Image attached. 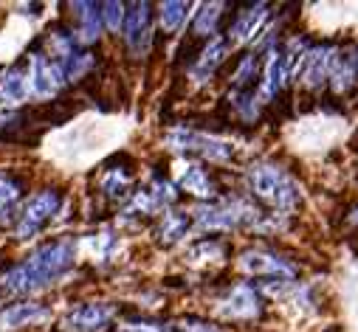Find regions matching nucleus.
Segmentation results:
<instances>
[{"instance_id": "27", "label": "nucleus", "mask_w": 358, "mask_h": 332, "mask_svg": "<svg viewBox=\"0 0 358 332\" xmlns=\"http://www.w3.org/2000/svg\"><path fill=\"white\" fill-rule=\"evenodd\" d=\"M254 70H257V59H254V56H245V59L240 62V70H237L234 82H237V85H245V82L254 76Z\"/></svg>"}, {"instance_id": "17", "label": "nucleus", "mask_w": 358, "mask_h": 332, "mask_svg": "<svg viewBox=\"0 0 358 332\" xmlns=\"http://www.w3.org/2000/svg\"><path fill=\"white\" fill-rule=\"evenodd\" d=\"M226 51H229V43H226V40H212V43L203 48L198 65L192 68V76H195L198 82H206V79L215 73V68L226 59Z\"/></svg>"}, {"instance_id": "13", "label": "nucleus", "mask_w": 358, "mask_h": 332, "mask_svg": "<svg viewBox=\"0 0 358 332\" xmlns=\"http://www.w3.org/2000/svg\"><path fill=\"white\" fill-rule=\"evenodd\" d=\"M288 70H285V59L282 51H268L265 59V73H262V88H259V99H274L280 93V88L285 85Z\"/></svg>"}, {"instance_id": "21", "label": "nucleus", "mask_w": 358, "mask_h": 332, "mask_svg": "<svg viewBox=\"0 0 358 332\" xmlns=\"http://www.w3.org/2000/svg\"><path fill=\"white\" fill-rule=\"evenodd\" d=\"M187 228H189L187 214H181V211H169V214H164V222H161V239L175 242V239H181V236L187 234Z\"/></svg>"}, {"instance_id": "2", "label": "nucleus", "mask_w": 358, "mask_h": 332, "mask_svg": "<svg viewBox=\"0 0 358 332\" xmlns=\"http://www.w3.org/2000/svg\"><path fill=\"white\" fill-rule=\"evenodd\" d=\"M248 183H251V192L265 200L268 206H274L280 211H291L296 203H299V189L294 183V178L280 169L274 163H257L248 169Z\"/></svg>"}, {"instance_id": "11", "label": "nucleus", "mask_w": 358, "mask_h": 332, "mask_svg": "<svg viewBox=\"0 0 358 332\" xmlns=\"http://www.w3.org/2000/svg\"><path fill=\"white\" fill-rule=\"evenodd\" d=\"M265 20H268V6L265 3H257V6H251L245 12H240L234 26L229 29V43H248V40H254Z\"/></svg>"}, {"instance_id": "25", "label": "nucleus", "mask_w": 358, "mask_h": 332, "mask_svg": "<svg viewBox=\"0 0 358 332\" xmlns=\"http://www.w3.org/2000/svg\"><path fill=\"white\" fill-rule=\"evenodd\" d=\"M124 17H127L124 3H102V20L110 31H119L124 26Z\"/></svg>"}, {"instance_id": "19", "label": "nucleus", "mask_w": 358, "mask_h": 332, "mask_svg": "<svg viewBox=\"0 0 358 332\" xmlns=\"http://www.w3.org/2000/svg\"><path fill=\"white\" fill-rule=\"evenodd\" d=\"M358 76V56H336L333 70H330V82L336 91H347L352 88V82Z\"/></svg>"}, {"instance_id": "10", "label": "nucleus", "mask_w": 358, "mask_h": 332, "mask_svg": "<svg viewBox=\"0 0 358 332\" xmlns=\"http://www.w3.org/2000/svg\"><path fill=\"white\" fill-rule=\"evenodd\" d=\"M220 312L226 318H254V315H259V296L254 293V287L237 285L229 293V299L220 304Z\"/></svg>"}, {"instance_id": "6", "label": "nucleus", "mask_w": 358, "mask_h": 332, "mask_svg": "<svg viewBox=\"0 0 358 332\" xmlns=\"http://www.w3.org/2000/svg\"><path fill=\"white\" fill-rule=\"evenodd\" d=\"M240 268H243L245 273H251V276H280V279H291V276L296 273V268H294L288 259H282V257H277V254H271V251H245V254L240 257Z\"/></svg>"}, {"instance_id": "26", "label": "nucleus", "mask_w": 358, "mask_h": 332, "mask_svg": "<svg viewBox=\"0 0 358 332\" xmlns=\"http://www.w3.org/2000/svg\"><path fill=\"white\" fill-rule=\"evenodd\" d=\"M124 332H172L166 324H152V321H136V324H127Z\"/></svg>"}, {"instance_id": "1", "label": "nucleus", "mask_w": 358, "mask_h": 332, "mask_svg": "<svg viewBox=\"0 0 358 332\" xmlns=\"http://www.w3.org/2000/svg\"><path fill=\"white\" fill-rule=\"evenodd\" d=\"M71 265H73V245L65 242V239L48 242L43 248H37L26 262H20L12 271H6L3 287L9 293H17V296L37 293V290L48 287L54 279H59Z\"/></svg>"}, {"instance_id": "8", "label": "nucleus", "mask_w": 358, "mask_h": 332, "mask_svg": "<svg viewBox=\"0 0 358 332\" xmlns=\"http://www.w3.org/2000/svg\"><path fill=\"white\" fill-rule=\"evenodd\" d=\"M110 315L113 310L105 304H85L62 318V329L65 332H96L110 321Z\"/></svg>"}, {"instance_id": "9", "label": "nucleus", "mask_w": 358, "mask_h": 332, "mask_svg": "<svg viewBox=\"0 0 358 332\" xmlns=\"http://www.w3.org/2000/svg\"><path fill=\"white\" fill-rule=\"evenodd\" d=\"M124 40L136 54H144L150 45V3H133L124 17Z\"/></svg>"}, {"instance_id": "18", "label": "nucleus", "mask_w": 358, "mask_h": 332, "mask_svg": "<svg viewBox=\"0 0 358 332\" xmlns=\"http://www.w3.org/2000/svg\"><path fill=\"white\" fill-rule=\"evenodd\" d=\"M20 203V183L9 175H0V222H9Z\"/></svg>"}, {"instance_id": "12", "label": "nucleus", "mask_w": 358, "mask_h": 332, "mask_svg": "<svg viewBox=\"0 0 358 332\" xmlns=\"http://www.w3.org/2000/svg\"><path fill=\"white\" fill-rule=\"evenodd\" d=\"M29 73L20 68H12L3 79H0V107H17L29 99Z\"/></svg>"}, {"instance_id": "22", "label": "nucleus", "mask_w": 358, "mask_h": 332, "mask_svg": "<svg viewBox=\"0 0 358 332\" xmlns=\"http://www.w3.org/2000/svg\"><path fill=\"white\" fill-rule=\"evenodd\" d=\"M91 62H94V56L85 54V51H71V54L59 56V65L65 70V79H79L87 68H91Z\"/></svg>"}, {"instance_id": "14", "label": "nucleus", "mask_w": 358, "mask_h": 332, "mask_svg": "<svg viewBox=\"0 0 358 332\" xmlns=\"http://www.w3.org/2000/svg\"><path fill=\"white\" fill-rule=\"evenodd\" d=\"M48 315V310L43 304H34V301H20V304H12L0 312V329H15V326H26V324H37Z\"/></svg>"}, {"instance_id": "28", "label": "nucleus", "mask_w": 358, "mask_h": 332, "mask_svg": "<svg viewBox=\"0 0 358 332\" xmlns=\"http://www.w3.org/2000/svg\"><path fill=\"white\" fill-rule=\"evenodd\" d=\"M181 329H184V332H217V326H212V324H206V321H195V318L184 321Z\"/></svg>"}, {"instance_id": "3", "label": "nucleus", "mask_w": 358, "mask_h": 332, "mask_svg": "<svg viewBox=\"0 0 358 332\" xmlns=\"http://www.w3.org/2000/svg\"><path fill=\"white\" fill-rule=\"evenodd\" d=\"M166 146L178 149V152H201L209 160H229L231 158V144L203 135V133H192V130H175L166 135Z\"/></svg>"}, {"instance_id": "4", "label": "nucleus", "mask_w": 358, "mask_h": 332, "mask_svg": "<svg viewBox=\"0 0 358 332\" xmlns=\"http://www.w3.org/2000/svg\"><path fill=\"white\" fill-rule=\"evenodd\" d=\"M57 209H59V192H54V189H45V192H40V195H34L29 203H26V209H23V214H20V222H17V236L20 239H29V236H34L54 214H57Z\"/></svg>"}, {"instance_id": "24", "label": "nucleus", "mask_w": 358, "mask_h": 332, "mask_svg": "<svg viewBox=\"0 0 358 332\" xmlns=\"http://www.w3.org/2000/svg\"><path fill=\"white\" fill-rule=\"evenodd\" d=\"M102 189H105L110 197L122 200V197H127V189H130V178H127L124 172L113 169V172H108V178L102 181Z\"/></svg>"}, {"instance_id": "15", "label": "nucleus", "mask_w": 358, "mask_h": 332, "mask_svg": "<svg viewBox=\"0 0 358 332\" xmlns=\"http://www.w3.org/2000/svg\"><path fill=\"white\" fill-rule=\"evenodd\" d=\"M178 183H181L184 192H189L195 197H203V200L215 197V183H212L209 172L201 169L198 163H187L184 169H181V178H178Z\"/></svg>"}, {"instance_id": "23", "label": "nucleus", "mask_w": 358, "mask_h": 332, "mask_svg": "<svg viewBox=\"0 0 358 332\" xmlns=\"http://www.w3.org/2000/svg\"><path fill=\"white\" fill-rule=\"evenodd\" d=\"M187 3H164L161 6V26H164V31H178L181 29V23H184V17H187Z\"/></svg>"}, {"instance_id": "5", "label": "nucleus", "mask_w": 358, "mask_h": 332, "mask_svg": "<svg viewBox=\"0 0 358 332\" xmlns=\"http://www.w3.org/2000/svg\"><path fill=\"white\" fill-rule=\"evenodd\" d=\"M65 70L59 65V59H45V56H34L31 59V70H29V91L37 99H51L62 85H65Z\"/></svg>"}, {"instance_id": "16", "label": "nucleus", "mask_w": 358, "mask_h": 332, "mask_svg": "<svg viewBox=\"0 0 358 332\" xmlns=\"http://www.w3.org/2000/svg\"><path fill=\"white\" fill-rule=\"evenodd\" d=\"M76 9V17H79V43L85 45H91L99 40L102 34V6L96 3H73Z\"/></svg>"}, {"instance_id": "20", "label": "nucleus", "mask_w": 358, "mask_h": 332, "mask_svg": "<svg viewBox=\"0 0 358 332\" xmlns=\"http://www.w3.org/2000/svg\"><path fill=\"white\" fill-rule=\"evenodd\" d=\"M220 15H223V3H203L201 12L195 15L192 34H198V37H209V34H215Z\"/></svg>"}, {"instance_id": "7", "label": "nucleus", "mask_w": 358, "mask_h": 332, "mask_svg": "<svg viewBox=\"0 0 358 332\" xmlns=\"http://www.w3.org/2000/svg\"><path fill=\"white\" fill-rule=\"evenodd\" d=\"M333 62H336V51L330 45H319V48H308L305 59H302V68H299V76L308 88H319L324 79H330V70H333Z\"/></svg>"}]
</instances>
